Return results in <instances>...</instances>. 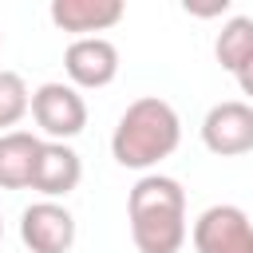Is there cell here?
Instances as JSON below:
<instances>
[{
    "label": "cell",
    "instance_id": "obj_1",
    "mask_svg": "<svg viewBox=\"0 0 253 253\" xmlns=\"http://www.w3.org/2000/svg\"><path fill=\"white\" fill-rule=\"evenodd\" d=\"M130 241L138 253H178L186 245V190L170 174H142L126 194Z\"/></svg>",
    "mask_w": 253,
    "mask_h": 253
},
{
    "label": "cell",
    "instance_id": "obj_2",
    "mask_svg": "<svg viewBox=\"0 0 253 253\" xmlns=\"http://www.w3.org/2000/svg\"><path fill=\"white\" fill-rule=\"evenodd\" d=\"M178 142H182L178 111L158 95H142L119 115L111 134V154L126 170H154L162 158L178 150Z\"/></svg>",
    "mask_w": 253,
    "mask_h": 253
},
{
    "label": "cell",
    "instance_id": "obj_3",
    "mask_svg": "<svg viewBox=\"0 0 253 253\" xmlns=\"http://www.w3.org/2000/svg\"><path fill=\"white\" fill-rule=\"evenodd\" d=\"M32 119L47 134V142H67L87 126V103L71 83H40L32 91Z\"/></svg>",
    "mask_w": 253,
    "mask_h": 253
},
{
    "label": "cell",
    "instance_id": "obj_4",
    "mask_svg": "<svg viewBox=\"0 0 253 253\" xmlns=\"http://www.w3.org/2000/svg\"><path fill=\"white\" fill-rule=\"evenodd\" d=\"M190 237L198 253H253V221L241 206L229 202L202 210Z\"/></svg>",
    "mask_w": 253,
    "mask_h": 253
},
{
    "label": "cell",
    "instance_id": "obj_5",
    "mask_svg": "<svg viewBox=\"0 0 253 253\" xmlns=\"http://www.w3.org/2000/svg\"><path fill=\"white\" fill-rule=\"evenodd\" d=\"M202 142L217 158H237L253 150V103L225 99L213 103L202 119Z\"/></svg>",
    "mask_w": 253,
    "mask_h": 253
},
{
    "label": "cell",
    "instance_id": "obj_6",
    "mask_svg": "<svg viewBox=\"0 0 253 253\" xmlns=\"http://www.w3.org/2000/svg\"><path fill=\"white\" fill-rule=\"evenodd\" d=\"M20 241L28 253H67L75 245V217L63 202H32L20 213Z\"/></svg>",
    "mask_w": 253,
    "mask_h": 253
},
{
    "label": "cell",
    "instance_id": "obj_7",
    "mask_svg": "<svg viewBox=\"0 0 253 253\" xmlns=\"http://www.w3.org/2000/svg\"><path fill=\"white\" fill-rule=\"evenodd\" d=\"M63 71L75 91H99L111 87L119 75V47L107 36H83L71 40L63 51Z\"/></svg>",
    "mask_w": 253,
    "mask_h": 253
},
{
    "label": "cell",
    "instance_id": "obj_8",
    "mask_svg": "<svg viewBox=\"0 0 253 253\" xmlns=\"http://www.w3.org/2000/svg\"><path fill=\"white\" fill-rule=\"evenodd\" d=\"M83 182V158L67 146V142H40V154H36V166H32V186L40 198L55 202V198H67L75 186Z\"/></svg>",
    "mask_w": 253,
    "mask_h": 253
},
{
    "label": "cell",
    "instance_id": "obj_9",
    "mask_svg": "<svg viewBox=\"0 0 253 253\" xmlns=\"http://www.w3.org/2000/svg\"><path fill=\"white\" fill-rule=\"evenodd\" d=\"M47 16L59 32H71L75 40H83V36L115 28L126 16V4L123 0H51Z\"/></svg>",
    "mask_w": 253,
    "mask_h": 253
},
{
    "label": "cell",
    "instance_id": "obj_10",
    "mask_svg": "<svg viewBox=\"0 0 253 253\" xmlns=\"http://www.w3.org/2000/svg\"><path fill=\"white\" fill-rule=\"evenodd\" d=\"M40 142L32 130H8L0 134V190H28L32 166L40 154Z\"/></svg>",
    "mask_w": 253,
    "mask_h": 253
},
{
    "label": "cell",
    "instance_id": "obj_11",
    "mask_svg": "<svg viewBox=\"0 0 253 253\" xmlns=\"http://www.w3.org/2000/svg\"><path fill=\"white\" fill-rule=\"evenodd\" d=\"M213 55L229 75H237L253 55V16H229L213 40Z\"/></svg>",
    "mask_w": 253,
    "mask_h": 253
},
{
    "label": "cell",
    "instance_id": "obj_12",
    "mask_svg": "<svg viewBox=\"0 0 253 253\" xmlns=\"http://www.w3.org/2000/svg\"><path fill=\"white\" fill-rule=\"evenodd\" d=\"M28 111H32V91H28L24 75L0 67V130L8 134V126H16Z\"/></svg>",
    "mask_w": 253,
    "mask_h": 253
},
{
    "label": "cell",
    "instance_id": "obj_13",
    "mask_svg": "<svg viewBox=\"0 0 253 253\" xmlns=\"http://www.w3.org/2000/svg\"><path fill=\"white\" fill-rule=\"evenodd\" d=\"M190 16H225L229 12V0H217V4H186Z\"/></svg>",
    "mask_w": 253,
    "mask_h": 253
},
{
    "label": "cell",
    "instance_id": "obj_14",
    "mask_svg": "<svg viewBox=\"0 0 253 253\" xmlns=\"http://www.w3.org/2000/svg\"><path fill=\"white\" fill-rule=\"evenodd\" d=\"M233 79H237V87H241V95H249V99H253V55L245 59V67H241V71H237Z\"/></svg>",
    "mask_w": 253,
    "mask_h": 253
},
{
    "label": "cell",
    "instance_id": "obj_15",
    "mask_svg": "<svg viewBox=\"0 0 253 253\" xmlns=\"http://www.w3.org/2000/svg\"><path fill=\"white\" fill-rule=\"evenodd\" d=\"M0 241H4V217H0Z\"/></svg>",
    "mask_w": 253,
    "mask_h": 253
},
{
    "label": "cell",
    "instance_id": "obj_16",
    "mask_svg": "<svg viewBox=\"0 0 253 253\" xmlns=\"http://www.w3.org/2000/svg\"><path fill=\"white\" fill-rule=\"evenodd\" d=\"M0 51H4V36H0Z\"/></svg>",
    "mask_w": 253,
    "mask_h": 253
}]
</instances>
